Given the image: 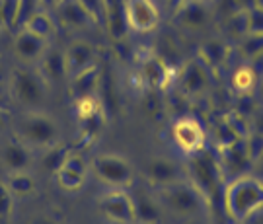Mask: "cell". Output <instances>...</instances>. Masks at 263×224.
I'll use <instances>...</instances> for the list:
<instances>
[{"label": "cell", "mask_w": 263, "mask_h": 224, "mask_svg": "<svg viewBox=\"0 0 263 224\" xmlns=\"http://www.w3.org/2000/svg\"><path fill=\"white\" fill-rule=\"evenodd\" d=\"M222 209L234 222H246L263 209V179L250 172L228 179L222 187Z\"/></svg>", "instance_id": "cell-1"}, {"label": "cell", "mask_w": 263, "mask_h": 224, "mask_svg": "<svg viewBox=\"0 0 263 224\" xmlns=\"http://www.w3.org/2000/svg\"><path fill=\"white\" fill-rule=\"evenodd\" d=\"M185 179L205 197L207 205L211 207L218 191L224 187V172L220 168V162L215 150L203 148L201 152L191 154L183 168Z\"/></svg>", "instance_id": "cell-2"}, {"label": "cell", "mask_w": 263, "mask_h": 224, "mask_svg": "<svg viewBox=\"0 0 263 224\" xmlns=\"http://www.w3.org/2000/svg\"><path fill=\"white\" fill-rule=\"evenodd\" d=\"M154 197L158 199L162 209H166V211L174 213L176 216H181V218H195L209 209L205 197L201 195L187 179L160 187V189H156Z\"/></svg>", "instance_id": "cell-3"}, {"label": "cell", "mask_w": 263, "mask_h": 224, "mask_svg": "<svg viewBox=\"0 0 263 224\" xmlns=\"http://www.w3.org/2000/svg\"><path fill=\"white\" fill-rule=\"evenodd\" d=\"M16 139L26 142L29 148H51L61 142V129L49 113L33 109L20 119Z\"/></svg>", "instance_id": "cell-4"}, {"label": "cell", "mask_w": 263, "mask_h": 224, "mask_svg": "<svg viewBox=\"0 0 263 224\" xmlns=\"http://www.w3.org/2000/svg\"><path fill=\"white\" fill-rule=\"evenodd\" d=\"M10 90H12L14 100H18L28 109L41 107L47 98V82L43 80V76L26 66H16L12 70Z\"/></svg>", "instance_id": "cell-5"}, {"label": "cell", "mask_w": 263, "mask_h": 224, "mask_svg": "<svg viewBox=\"0 0 263 224\" xmlns=\"http://www.w3.org/2000/svg\"><path fill=\"white\" fill-rule=\"evenodd\" d=\"M92 172H94L96 179H100L107 187L127 189L135 181V172H133L131 162L119 154H98V156H94Z\"/></svg>", "instance_id": "cell-6"}, {"label": "cell", "mask_w": 263, "mask_h": 224, "mask_svg": "<svg viewBox=\"0 0 263 224\" xmlns=\"http://www.w3.org/2000/svg\"><path fill=\"white\" fill-rule=\"evenodd\" d=\"M100 209L107 220L115 224H135L137 215H135V201L133 195L127 189L119 187H109V191H105L100 197Z\"/></svg>", "instance_id": "cell-7"}, {"label": "cell", "mask_w": 263, "mask_h": 224, "mask_svg": "<svg viewBox=\"0 0 263 224\" xmlns=\"http://www.w3.org/2000/svg\"><path fill=\"white\" fill-rule=\"evenodd\" d=\"M172 139L178 144V148L181 152H185L187 156L207 148V135H205L203 125L195 117H189V115L179 117L178 121L174 123Z\"/></svg>", "instance_id": "cell-8"}, {"label": "cell", "mask_w": 263, "mask_h": 224, "mask_svg": "<svg viewBox=\"0 0 263 224\" xmlns=\"http://www.w3.org/2000/svg\"><path fill=\"white\" fill-rule=\"evenodd\" d=\"M176 84L183 98H203L211 88V70L199 59H193L179 68Z\"/></svg>", "instance_id": "cell-9"}, {"label": "cell", "mask_w": 263, "mask_h": 224, "mask_svg": "<svg viewBox=\"0 0 263 224\" xmlns=\"http://www.w3.org/2000/svg\"><path fill=\"white\" fill-rule=\"evenodd\" d=\"M125 16L129 31L151 33L160 26V8L154 0H125Z\"/></svg>", "instance_id": "cell-10"}, {"label": "cell", "mask_w": 263, "mask_h": 224, "mask_svg": "<svg viewBox=\"0 0 263 224\" xmlns=\"http://www.w3.org/2000/svg\"><path fill=\"white\" fill-rule=\"evenodd\" d=\"M55 179L59 187L66 191V193H76L84 187L86 179H88V164L86 158L80 152H68V156L65 158L63 166L57 170Z\"/></svg>", "instance_id": "cell-11"}, {"label": "cell", "mask_w": 263, "mask_h": 224, "mask_svg": "<svg viewBox=\"0 0 263 224\" xmlns=\"http://www.w3.org/2000/svg\"><path fill=\"white\" fill-rule=\"evenodd\" d=\"M178 72L179 68L166 65L156 55L151 57L146 63H142L141 70H139L142 84L151 88V90H168L170 86L178 82Z\"/></svg>", "instance_id": "cell-12"}, {"label": "cell", "mask_w": 263, "mask_h": 224, "mask_svg": "<svg viewBox=\"0 0 263 224\" xmlns=\"http://www.w3.org/2000/svg\"><path fill=\"white\" fill-rule=\"evenodd\" d=\"M65 65L68 78L98 65V51L90 41L76 39L65 49Z\"/></svg>", "instance_id": "cell-13"}, {"label": "cell", "mask_w": 263, "mask_h": 224, "mask_svg": "<svg viewBox=\"0 0 263 224\" xmlns=\"http://www.w3.org/2000/svg\"><path fill=\"white\" fill-rule=\"evenodd\" d=\"M216 156H218V162H220V168L224 172V176H240V174H246L248 170L252 168V162L248 158V148H246V139H240L228 144V146H222V148H215Z\"/></svg>", "instance_id": "cell-14"}, {"label": "cell", "mask_w": 263, "mask_h": 224, "mask_svg": "<svg viewBox=\"0 0 263 224\" xmlns=\"http://www.w3.org/2000/svg\"><path fill=\"white\" fill-rule=\"evenodd\" d=\"M53 10L57 12L61 24L66 26V28L84 29V28H90V26L100 24V22L88 12V8H86L80 0H57V4Z\"/></svg>", "instance_id": "cell-15"}, {"label": "cell", "mask_w": 263, "mask_h": 224, "mask_svg": "<svg viewBox=\"0 0 263 224\" xmlns=\"http://www.w3.org/2000/svg\"><path fill=\"white\" fill-rule=\"evenodd\" d=\"M146 179L151 181L152 185L160 189V187L172 185V183H178L181 179H185L183 170L179 168L174 160L166 158V156H156L146 164Z\"/></svg>", "instance_id": "cell-16"}, {"label": "cell", "mask_w": 263, "mask_h": 224, "mask_svg": "<svg viewBox=\"0 0 263 224\" xmlns=\"http://www.w3.org/2000/svg\"><path fill=\"white\" fill-rule=\"evenodd\" d=\"M102 22L113 41H123L127 38L129 26L125 16V0H102Z\"/></svg>", "instance_id": "cell-17"}, {"label": "cell", "mask_w": 263, "mask_h": 224, "mask_svg": "<svg viewBox=\"0 0 263 224\" xmlns=\"http://www.w3.org/2000/svg\"><path fill=\"white\" fill-rule=\"evenodd\" d=\"M0 162L8 174L14 172H28L33 164V154L26 142L22 140H8L0 150Z\"/></svg>", "instance_id": "cell-18"}, {"label": "cell", "mask_w": 263, "mask_h": 224, "mask_svg": "<svg viewBox=\"0 0 263 224\" xmlns=\"http://www.w3.org/2000/svg\"><path fill=\"white\" fill-rule=\"evenodd\" d=\"M49 49L47 39H41L26 29H20L14 39V53L22 63H39Z\"/></svg>", "instance_id": "cell-19"}, {"label": "cell", "mask_w": 263, "mask_h": 224, "mask_svg": "<svg viewBox=\"0 0 263 224\" xmlns=\"http://www.w3.org/2000/svg\"><path fill=\"white\" fill-rule=\"evenodd\" d=\"M178 22L185 29H203L207 28V24L211 22L213 14L209 10L207 2H201V0H187L185 6L179 10L176 14Z\"/></svg>", "instance_id": "cell-20"}, {"label": "cell", "mask_w": 263, "mask_h": 224, "mask_svg": "<svg viewBox=\"0 0 263 224\" xmlns=\"http://www.w3.org/2000/svg\"><path fill=\"white\" fill-rule=\"evenodd\" d=\"M230 51H232L230 45L222 39H207L205 43L199 45L197 59L209 70H218L228 63Z\"/></svg>", "instance_id": "cell-21"}, {"label": "cell", "mask_w": 263, "mask_h": 224, "mask_svg": "<svg viewBox=\"0 0 263 224\" xmlns=\"http://www.w3.org/2000/svg\"><path fill=\"white\" fill-rule=\"evenodd\" d=\"M39 74L43 76V80L51 84V82H61L66 78V65H65V51L49 47L45 55L39 59Z\"/></svg>", "instance_id": "cell-22"}, {"label": "cell", "mask_w": 263, "mask_h": 224, "mask_svg": "<svg viewBox=\"0 0 263 224\" xmlns=\"http://www.w3.org/2000/svg\"><path fill=\"white\" fill-rule=\"evenodd\" d=\"M135 201V215H137V222L141 224H160L162 222V215L164 209L158 203V199L146 193L133 197Z\"/></svg>", "instance_id": "cell-23"}, {"label": "cell", "mask_w": 263, "mask_h": 224, "mask_svg": "<svg viewBox=\"0 0 263 224\" xmlns=\"http://www.w3.org/2000/svg\"><path fill=\"white\" fill-rule=\"evenodd\" d=\"M102 84V74L98 65L88 68L84 72L76 74L70 78V94L76 98H84V96H96Z\"/></svg>", "instance_id": "cell-24"}, {"label": "cell", "mask_w": 263, "mask_h": 224, "mask_svg": "<svg viewBox=\"0 0 263 224\" xmlns=\"http://www.w3.org/2000/svg\"><path fill=\"white\" fill-rule=\"evenodd\" d=\"M22 29H26L29 33H33V35L49 41V38L55 33V20L51 18V14H49L47 10H37V12H33L24 22V28Z\"/></svg>", "instance_id": "cell-25"}, {"label": "cell", "mask_w": 263, "mask_h": 224, "mask_svg": "<svg viewBox=\"0 0 263 224\" xmlns=\"http://www.w3.org/2000/svg\"><path fill=\"white\" fill-rule=\"evenodd\" d=\"M4 183H6V187L10 189V193L14 195V199L31 197L37 191L35 178H33L29 172H14V174H10L8 179H6Z\"/></svg>", "instance_id": "cell-26"}, {"label": "cell", "mask_w": 263, "mask_h": 224, "mask_svg": "<svg viewBox=\"0 0 263 224\" xmlns=\"http://www.w3.org/2000/svg\"><path fill=\"white\" fill-rule=\"evenodd\" d=\"M222 29L232 41H242L250 33L248 31V10H238L232 16H228L222 24Z\"/></svg>", "instance_id": "cell-27"}, {"label": "cell", "mask_w": 263, "mask_h": 224, "mask_svg": "<svg viewBox=\"0 0 263 224\" xmlns=\"http://www.w3.org/2000/svg\"><path fill=\"white\" fill-rule=\"evenodd\" d=\"M78 123H80V139L84 140V144H92L104 129L105 113L98 111L90 117H86V119H78Z\"/></svg>", "instance_id": "cell-28"}, {"label": "cell", "mask_w": 263, "mask_h": 224, "mask_svg": "<svg viewBox=\"0 0 263 224\" xmlns=\"http://www.w3.org/2000/svg\"><path fill=\"white\" fill-rule=\"evenodd\" d=\"M257 82V74L254 72V68L250 65L238 66L232 72V88L236 90V94H252Z\"/></svg>", "instance_id": "cell-29"}, {"label": "cell", "mask_w": 263, "mask_h": 224, "mask_svg": "<svg viewBox=\"0 0 263 224\" xmlns=\"http://www.w3.org/2000/svg\"><path fill=\"white\" fill-rule=\"evenodd\" d=\"M238 51L246 61H255L263 55V33H248L242 41H238Z\"/></svg>", "instance_id": "cell-30"}, {"label": "cell", "mask_w": 263, "mask_h": 224, "mask_svg": "<svg viewBox=\"0 0 263 224\" xmlns=\"http://www.w3.org/2000/svg\"><path fill=\"white\" fill-rule=\"evenodd\" d=\"M68 152H70V150L66 148V146H63L61 142L55 144V146H51V148H47L45 156L41 158V166H43V170H47V172H51V174L55 176L57 170L63 166L65 158L68 156Z\"/></svg>", "instance_id": "cell-31"}, {"label": "cell", "mask_w": 263, "mask_h": 224, "mask_svg": "<svg viewBox=\"0 0 263 224\" xmlns=\"http://www.w3.org/2000/svg\"><path fill=\"white\" fill-rule=\"evenodd\" d=\"M222 117H224V121L230 125V129L236 133V137H238V139H246V137L252 133V121H250L246 115L238 113L236 109L226 111Z\"/></svg>", "instance_id": "cell-32"}, {"label": "cell", "mask_w": 263, "mask_h": 224, "mask_svg": "<svg viewBox=\"0 0 263 224\" xmlns=\"http://www.w3.org/2000/svg\"><path fill=\"white\" fill-rule=\"evenodd\" d=\"M20 4L22 0H0V26L4 29L20 22Z\"/></svg>", "instance_id": "cell-33"}, {"label": "cell", "mask_w": 263, "mask_h": 224, "mask_svg": "<svg viewBox=\"0 0 263 224\" xmlns=\"http://www.w3.org/2000/svg\"><path fill=\"white\" fill-rule=\"evenodd\" d=\"M213 137H215V148H222V146H228L236 140H240L236 137V133L230 129V125L224 121V117H220L218 121L215 123L213 127Z\"/></svg>", "instance_id": "cell-34"}, {"label": "cell", "mask_w": 263, "mask_h": 224, "mask_svg": "<svg viewBox=\"0 0 263 224\" xmlns=\"http://www.w3.org/2000/svg\"><path fill=\"white\" fill-rule=\"evenodd\" d=\"M246 148H248V158L252 162V166L259 164L263 160V135L261 133L252 131L246 137Z\"/></svg>", "instance_id": "cell-35"}, {"label": "cell", "mask_w": 263, "mask_h": 224, "mask_svg": "<svg viewBox=\"0 0 263 224\" xmlns=\"http://www.w3.org/2000/svg\"><path fill=\"white\" fill-rule=\"evenodd\" d=\"M259 107H261V103L257 102L252 94H240V96L236 98L234 107H232V109H236L238 113L246 115L248 119H252V115H254Z\"/></svg>", "instance_id": "cell-36"}, {"label": "cell", "mask_w": 263, "mask_h": 224, "mask_svg": "<svg viewBox=\"0 0 263 224\" xmlns=\"http://www.w3.org/2000/svg\"><path fill=\"white\" fill-rule=\"evenodd\" d=\"M248 31L263 33V6H252L248 10Z\"/></svg>", "instance_id": "cell-37"}, {"label": "cell", "mask_w": 263, "mask_h": 224, "mask_svg": "<svg viewBox=\"0 0 263 224\" xmlns=\"http://www.w3.org/2000/svg\"><path fill=\"white\" fill-rule=\"evenodd\" d=\"M14 211V195L6 183H0V218H8Z\"/></svg>", "instance_id": "cell-38"}, {"label": "cell", "mask_w": 263, "mask_h": 224, "mask_svg": "<svg viewBox=\"0 0 263 224\" xmlns=\"http://www.w3.org/2000/svg\"><path fill=\"white\" fill-rule=\"evenodd\" d=\"M98 22H102V0H80Z\"/></svg>", "instance_id": "cell-39"}, {"label": "cell", "mask_w": 263, "mask_h": 224, "mask_svg": "<svg viewBox=\"0 0 263 224\" xmlns=\"http://www.w3.org/2000/svg\"><path fill=\"white\" fill-rule=\"evenodd\" d=\"M252 131H255V133H261L263 135V105L257 109V111L252 115Z\"/></svg>", "instance_id": "cell-40"}, {"label": "cell", "mask_w": 263, "mask_h": 224, "mask_svg": "<svg viewBox=\"0 0 263 224\" xmlns=\"http://www.w3.org/2000/svg\"><path fill=\"white\" fill-rule=\"evenodd\" d=\"M28 224H59L53 218V216H47V215H35V216H31L28 220Z\"/></svg>", "instance_id": "cell-41"}, {"label": "cell", "mask_w": 263, "mask_h": 224, "mask_svg": "<svg viewBox=\"0 0 263 224\" xmlns=\"http://www.w3.org/2000/svg\"><path fill=\"white\" fill-rule=\"evenodd\" d=\"M185 2H187V0H166V6H168L170 12L176 16L179 10L185 6Z\"/></svg>", "instance_id": "cell-42"}, {"label": "cell", "mask_w": 263, "mask_h": 224, "mask_svg": "<svg viewBox=\"0 0 263 224\" xmlns=\"http://www.w3.org/2000/svg\"><path fill=\"white\" fill-rule=\"evenodd\" d=\"M39 4L45 6V8H55L57 0H39Z\"/></svg>", "instance_id": "cell-43"}, {"label": "cell", "mask_w": 263, "mask_h": 224, "mask_svg": "<svg viewBox=\"0 0 263 224\" xmlns=\"http://www.w3.org/2000/svg\"><path fill=\"white\" fill-rule=\"evenodd\" d=\"M2 127H6V111L4 109H0V129Z\"/></svg>", "instance_id": "cell-44"}, {"label": "cell", "mask_w": 263, "mask_h": 224, "mask_svg": "<svg viewBox=\"0 0 263 224\" xmlns=\"http://www.w3.org/2000/svg\"><path fill=\"white\" fill-rule=\"evenodd\" d=\"M259 94H261V100H263V76H261V84H259Z\"/></svg>", "instance_id": "cell-45"}, {"label": "cell", "mask_w": 263, "mask_h": 224, "mask_svg": "<svg viewBox=\"0 0 263 224\" xmlns=\"http://www.w3.org/2000/svg\"><path fill=\"white\" fill-rule=\"evenodd\" d=\"M255 6H263V0H254Z\"/></svg>", "instance_id": "cell-46"}, {"label": "cell", "mask_w": 263, "mask_h": 224, "mask_svg": "<svg viewBox=\"0 0 263 224\" xmlns=\"http://www.w3.org/2000/svg\"><path fill=\"white\" fill-rule=\"evenodd\" d=\"M2 33H4V28H2V26H0V39H2Z\"/></svg>", "instance_id": "cell-47"}, {"label": "cell", "mask_w": 263, "mask_h": 224, "mask_svg": "<svg viewBox=\"0 0 263 224\" xmlns=\"http://www.w3.org/2000/svg\"><path fill=\"white\" fill-rule=\"evenodd\" d=\"M201 2H207V4H211V2H215V0H201Z\"/></svg>", "instance_id": "cell-48"}]
</instances>
